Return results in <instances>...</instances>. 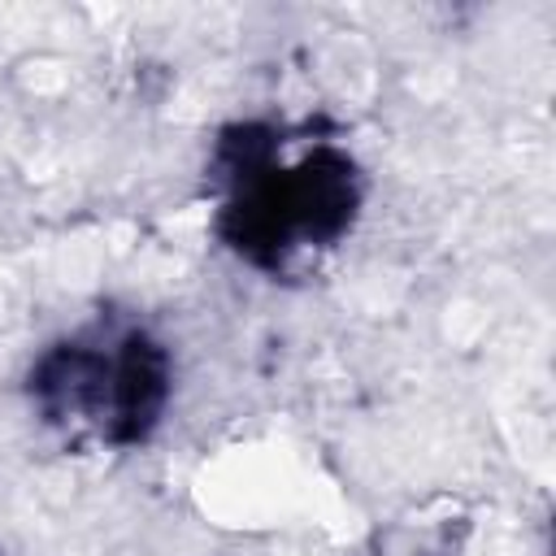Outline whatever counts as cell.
<instances>
[{
	"label": "cell",
	"mask_w": 556,
	"mask_h": 556,
	"mask_svg": "<svg viewBox=\"0 0 556 556\" xmlns=\"http://www.w3.org/2000/svg\"><path fill=\"white\" fill-rule=\"evenodd\" d=\"M52 378H43V391L70 408V417L91 421L117 439H135L156 421L161 395H165V356L130 334L117 343V352H91L70 348V356L52 361Z\"/></svg>",
	"instance_id": "obj_1"
}]
</instances>
